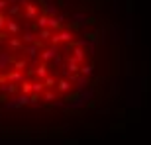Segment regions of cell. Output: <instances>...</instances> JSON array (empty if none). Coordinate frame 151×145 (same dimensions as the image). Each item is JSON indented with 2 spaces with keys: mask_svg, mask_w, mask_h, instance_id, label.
Instances as JSON below:
<instances>
[{
  "mask_svg": "<svg viewBox=\"0 0 151 145\" xmlns=\"http://www.w3.org/2000/svg\"><path fill=\"white\" fill-rule=\"evenodd\" d=\"M104 29L88 0H0V116H63L102 78Z\"/></svg>",
  "mask_w": 151,
  "mask_h": 145,
  "instance_id": "obj_1",
  "label": "cell"
}]
</instances>
